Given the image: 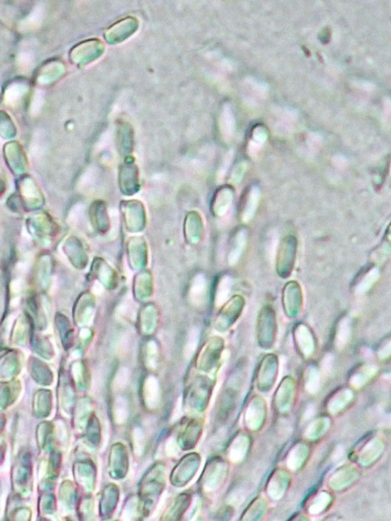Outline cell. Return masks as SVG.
<instances>
[{
  "mask_svg": "<svg viewBox=\"0 0 391 521\" xmlns=\"http://www.w3.org/2000/svg\"><path fill=\"white\" fill-rule=\"evenodd\" d=\"M261 198V191L257 186L247 188L243 198L241 205V219L243 222H248L252 219L257 211Z\"/></svg>",
  "mask_w": 391,
  "mask_h": 521,
  "instance_id": "1",
  "label": "cell"
},
{
  "mask_svg": "<svg viewBox=\"0 0 391 521\" xmlns=\"http://www.w3.org/2000/svg\"><path fill=\"white\" fill-rule=\"evenodd\" d=\"M206 291V279L204 278L203 276L199 274L194 278L190 290V299L192 304L197 306L202 305L204 302Z\"/></svg>",
  "mask_w": 391,
  "mask_h": 521,
  "instance_id": "2",
  "label": "cell"
},
{
  "mask_svg": "<svg viewBox=\"0 0 391 521\" xmlns=\"http://www.w3.org/2000/svg\"><path fill=\"white\" fill-rule=\"evenodd\" d=\"M146 402L150 407L157 405L159 401V384L157 379L154 377H149L146 383Z\"/></svg>",
  "mask_w": 391,
  "mask_h": 521,
  "instance_id": "3",
  "label": "cell"
},
{
  "mask_svg": "<svg viewBox=\"0 0 391 521\" xmlns=\"http://www.w3.org/2000/svg\"><path fill=\"white\" fill-rule=\"evenodd\" d=\"M246 240H247V233H246L245 230L241 229L239 231L236 236L234 248L232 250L229 254V261L231 265L235 264L239 260V257L243 253V249L245 246Z\"/></svg>",
  "mask_w": 391,
  "mask_h": 521,
  "instance_id": "4",
  "label": "cell"
},
{
  "mask_svg": "<svg viewBox=\"0 0 391 521\" xmlns=\"http://www.w3.org/2000/svg\"><path fill=\"white\" fill-rule=\"evenodd\" d=\"M231 288H232V280L230 277L226 276L221 280L218 286L216 295V305L217 306L223 305L227 301L230 295Z\"/></svg>",
  "mask_w": 391,
  "mask_h": 521,
  "instance_id": "5",
  "label": "cell"
},
{
  "mask_svg": "<svg viewBox=\"0 0 391 521\" xmlns=\"http://www.w3.org/2000/svg\"><path fill=\"white\" fill-rule=\"evenodd\" d=\"M199 339V329L197 328H194L191 329V332L188 334V340H187L185 349H184V356L186 358L190 360L194 355L196 349L197 347Z\"/></svg>",
  "mask_w": 391,
  "mask_h": 521,
  "instance_id": "6",
  "label": "cell"
},
{
  "mask_svg": "<svg viewBox=\"0 0 391 521\" xmlns=\"http://www.w3.org/2000/svg\"><path fill=\"white\" fill-rule=\"evenodd\" d=\"M378 277H379V271H378V269H371L365 274L364 278L362 279V280L360 282L359 284L357 287V292L362 293V292L368 291L371 288V286L374 284V283L378 280Z\"/></svg>",
  "mask_w": 391,
  "mask_h": 521,
  "instance_id": "7",
  "label": "cell"
},
{
  "mask_svg": "<svg viewBox=\"0 0 391 521\" xmlns=\"http://www.w3.org/2000/svg\"><path fill=\"white\" fill-rule=\"evenodd\" d=\"M351 335V325L348 319H344L342 321L337 332V342L340 346H344L347 343Z\"/></svg>",
  "mask_w": 391,
  "mask_h": 521,
  "instance_id": "8",
  "label": "cell"
},
{
  "mask_svg": "<svg viewBox=\"0 0 391 521\" xmlns=\"http://www.w3.org/2000/svg\"><path fill=\"white\" fill-rule=\"evenodd\" d=\"M128 416V407L126 401L120 397L115 401V417L118 422H125Z\"/></svg>",
  "mask_w": 391,
  "mask_h": 521,
  "instance_id": "9",
  "label": "cell"
},
{
  "mask_svg": "<svg viewBox=\"0 0 391 521\" xmlns=\"http://www.w3.org/2000/svg\"><path fill=\"white\" fill-rule=\"evenodd\" d=\"M129 371L126 367H122L118 371L114 380V388L116 390H120L126 387L129 381Z\"/></svg>",
  "mask_w": 391,
  "mask_h": 521,
  "instance_id": "10",
  "label": "cell"
},
{
  "mask_svg": "<svg viewBox=\"0 0 391 521\" xmlns=\"http://www.w3.org/2000/svg\"><path fill=\"white\" fill-rule=\"evenodd\" d=\"M22 195L26 198H35L38 196V189L30 180L24 181L21 188Z\"/></svg>",
  "mask_w": 391,
  "mask_h": 521,
  "instance_id": "11",
  "label": "cell"
},
{
  "mask_svg": "<svg viewBox=\"0 0 391 521\" xmlns=\"http://www.w3.org/2000/svg\"><path fill=\"white\" fill-rule=\"evenodd\" d=\"M131 299L132 298H130V300H125L119 305V312L124 316L133 317L136 313V305Z\"/></svg>",
  "mask_w": 391,
  "mask_h": 521,
  "instance_id": "12",
  "label": "cell"
},
{
  "mask_svg": "<svg viewBox=\"0 0 391 521\" xmlns=\"http://www.w3.org/2000/svg\"><path fill=\"white\" fill-rule=\"evenodd\" d=\"M83 212H84V208L82 205H75L69 214L68 218H67L69 223L72 224V225L77 224L79 220L81 219Z\"/></svg>",
  "mask_w": 391,
  "mask_h": 521,
  "instance_id": "13",
  "label": "cell"
},
{
  "mask_svg": "<svg viewBox=\"0 0 391 521\" xmlns=\"http://www.w3.org/2000/svg\"><path fill=\"white\" fill-rule=\"evenodd\" d=\"M11 289H12V291L14 293L20 292L22 289V283L21 280L16 279V280H13L12 285H11Z\"/></svg>",
  "mask_w": 391,
  "mask_h": 521,
  "instance_id": "14",
  "label": "cell"
},
{
  "mask_svg": "<svg viewBox=\"0 0 391 521\" xmlns=\"http://www.w3.org/2000/svg\"><path fill=\"white\" fill-rule=\"evenodd\" d=\"M19 302H20L19 298H14V299H12V302H11V303H12V306L16 307L17 305H19Z\"/></svg>",
  "mask_w": 391,
  "mask_h": 521,
  "instance_id": "15",
  "label": "cell"
}]
</instances>
